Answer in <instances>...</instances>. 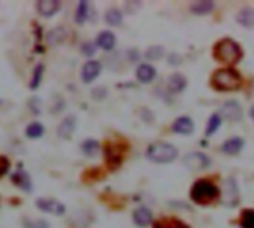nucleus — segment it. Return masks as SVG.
I'll list each match as a JSON object with an SVG mask.
<instances>
[{"mask_svg":"<svg viewBox=\"0 0 254 228\" xmlns=\"http://www.w3.org/2000/svg\"><path fill=\"white\" fill-rule=\"evenodd\" d=\"M243 145H244V141L241 138H232L223 144V151L228 154H237L241 151Z\"/></svg>","mask_w":254,"mask_h":228,"instance_id":"nucleus-18","label":"nucleus"},{"mask_svg":"<svg viewBox=\"0 0 254 228\" xmlns=\"http://www.w3.org/2000/svg\"><path fill=\"white\" fill-rule=\"evenodd\" d=\"M98 150H100V145H98L97 141L88 139V141H85V142L82 144V151H83L86 156H89V157L95 156V153H97Z\"/></svg>","mask_w":254,"mask_h":228,"instance_id":"nucleus-23","label":"nucleus"},{"mask_svg":"<svg viewBox=\"0 0 254 228\" xmlns=\"http://www.w3.org/2000/svg\"><path fill=\"white\" fill-rule=\"evenodd\" d=\"M65 36H67L65 28L64 27H57L52 31H49V34H48V43L49 45H57L58 42H63Z\"/></svg>","mask_w":254,"mask_h":228,"instance_id":"nucleus-19","label":"nucleus"},{"mask_svg":"<svg viewBox=\"0 0 254 228\" xmlns=\"http://www.w3.org/2000/svg\"><path fill=\"white\" fill-rule=\"evenodd\" d=\"M213 85L222 91L238 89L241 85V76L234 70H219L213 77Z\"/></svg>","mask_w":254,"mask_h":228,"instance_id":"nucleus-2","label":"nucleus"},{"mask_svg":"<svg viewBox=\"0 0 254 228\" xmlns=\"http://www.w3.org/2000/svg\"><path fill=\"white\" fill-rule=\"evenodd\" d=\"M213 7H214V3L213 1H198L195 4H192V10L195 13H198V15L208 13Z\"/></svg>","mask_w":254,"mask_h":228,"instance_id":"nucleus-21","label":"nucleus"},{"mask_svg":"<svg viewBox=\"0 0 254 228\" xmlns=\"http://www.w3.org/2000/svg\"><path fill=\"white\" fill-rule=\"evenodd\" d=\"M147 157L156 163H170L177 157V148L171 144L156 142L147 148Z\"/></svg>","mask_w":254,"mask_h":228,"instance_id":"nucleus-1","label":"nucleus"},{"mask_svg":"<svg viewBox=\"0 0 254 228\" xmlns=\"http://www.w3.org/2000/svg\"><path fill=\"white\" fill-rule=\"evenodd\" d=\"M42 74H43V65H42V64H39V65L36 67V70H34L33 80H31V83H30V88H31V89H36V88L39 86L40 79H42Z\"/></svg>","mask_w":254,"mask_h":228,"instance_id":"nucleus-28","label":"nucleus"},{"mask_svg":"<svg viewBox=\"0 0 254 228\" xmlns=\"http://www.w3.org/2000/svg\"><path fill=\"white\" fill-rule=\"evenodd\" d=\"M74 126H76V119H74V116H67V117L61 122V125L58 126V135H60L61 138H64V139H68V138L73 135V132H74Z\"/></svg>","mask_w":254,"mask_h":228,"instance_id":"nucleus-9","label":"nucleus"},{"mask_svg":"<svg viewBox=\"0 0 254 228\" xmlns=\"http://www.w3.org/2000/svg\"><path fill=\"white\" fill-rule=\"evenodd\" d=\"M82 52L86 53V55H92L95 52V45L94 43H86L82 46Z\"/></svg>","mask_w":254,"mask_h":228,"instance_id":"nucleus-32","label":"nucleus"},{"mask_svg":"<svg viewBox=\"0 0 254 228\" xmlns=\"http://www.w3.org/2000/svg\"><path fill=\"white\" fill-rule=\"evenodd\" d=\"M173 131L177 134H182V135H189L193 131V123L189 117H180L174 122Z\"/></svg>","mask_w":254,"mask_h":228,"instance_id":"nucleus-13","label":"nucleus"},{"mask_svg":"<svg viewBox=\"0 0 254 228\" xmlns=\"http://www.w3.org/2000/svg\"><path fill=\"white\" fill-rule=\"evenodd\" d=\"M97 45L104 50H112L116 45V37L112 31H101L97 37Z\"/></svg>","mask_w":254,"mask_h":228,"instance_id":"nucleus-12","label":"nucleus"},{"mask_svg":"<svg viewBox=\"0 0 254 228\" xmlns=\"http://www.w3.org/2000/svg\"><path fill=\"white\" fill-rule=\"evenodd\" d=\"M222 117L219 116V114H213L211 116V119L208 120V126H207V135H213L216 131H217V128L220 126V120Z\"/></svg>","mask_w":254,"mask_h":228,"instance_id":"nucleus-25","label":"nucleus"},{"mask_svg":"<svg viewBox=\"0 0 254 228\" xmlns=\"http://www.w3.org/2000/svg\"><path fill=\"white\" fill-rule=\"evenodd\" d=\"M252 117H253V120H254V105L252 107Z\"/></svg>","mask_w":254,"mask_h":228,"instance_id":"nucleus-33","label":"nucleus"},{"mask_svg":"<svg viewBox=\"0 0 254 228\" xmlns=\"http://www.w3.org/2000/svg\"><path fill=\"white\" fill-rule=\"evenodd\" d=\"M162 53H164L162 47H152V49H149L147 56L149 58H159V56H162Z\"/></svg>","mask_w":254,"mask_h":228,"instance_id":"nucleus-31","label":"nucleus"},{"mask_svg":"<svg viewBox=\"0 0 254 228\" xmlns=\"http://www.w3.org/2000/svg\"><path fill=\"white\" fill-rule=\"evenodd\" d=\"M9 169V160L3 156H0V177H3Z\"/></svg>","mask_w":254,"mask_h":228,"instance_id":"nucleus-30","label":"nucleus"},{"mask_svg":"<svg viewBox=\"0 0 254 228\" xmlns=\"http://www.w3.org/2000/svg\"><path fill=\"white\" fill-rule=\"evenodd\" d=\"M185 165L190 169H205L210 165V159L202 153H189L185 157Z\"/></svg>","mask_w":254,"mask_h":228,"instance_id":"nucleus-7","label":"nucleus"},{"mask_svg":"<svg viewBox=\"0 0 254 228\" xmlns=\"http://www.w3.org/2000/svg\"><path fill=\"white\" fill-rule=\"evenodd\" d=\"M220 117H225L228 120H240L241 116H243V111H241V105L237 102V101H228L222 105V110H220Z\"/></svg>","mask_w":254,"mask_h":228,"instance_id":"nucleus-6","label":"nucleus"},{"mask_svg":"<svg viewBox=\"0 0 254 228\" xmlns=\"http://www.w3.org/2000/svg\"><path fill=\"white\" fill-rule=\"evenodd\" d=\"M60 9V1L57 0H40L37 3V10L43 16H52Z\"/></svg>","mask_w":254,"mask_h":228,"instance_id":"nucleus-10","label":"nucleus"},{"mask_svg":"<svg viewBox=\"0 0 254 228\" xmlns=\"http://www.w3.org/2000/svg\"><path fill=\"white\" fill-rule=\"evenodd\" d=\"M13 182L15 184H18L21 188H25V190H31V184H30V180H28V177L22 172V171H19V172H16L15 175H13Z\"/></svg>","mask_w":254,"mask_h":228,"instance_id":"nucleus-24","label":"nucleus"},{"mask_svg":"<svg viewBox=\"0 0 254 228\" xmlns=\"http://www.w3.org/2000/svg\"><path fill=\"white\" fill-rule=\"evenodd\" d=\"M25 228H49V224L43 220H24Z\"/></svg>","mask_w":254,"mask_h":228,"instance_id":"nucleus-29","label":"nucleus"},{"mask_svg":"<svg viewBox=\"0 0 254 228\" xmlns=\"http://www.w3.org/2000/svg\"><path fill=\"white\" fill-rule=\"evenodd\" d=\"M134 223L138 227H147L152 223V212L147 208H138L134 212Z\"/></svg>","mask_w":254,"mask_h":228,"instance_id":"nucleus-14","label":"nucleus"},{"mask_svg":"<svg viewBox=\"0 0 254 228\" xmlns=\"http://www.w3.org/2000/svg\"><path fill=\"white\" fill-rule=\"evenodd\" d=\"M101 73V64L98 61H88L82 68V80L85 83L94 82Z\"/></svg>","mask_w":254,"mask_h":228,"instance_id":"nucleus-8","label":"nucleus"},{"mask_svg":"<svg viewBox=\"0 0 254 228\" xmlns=\"http://www.w3.org/2000/svg\"><path fill=\"white\" fill-rule=\"evenodd\" d=\"M168 88L173 92H180L186 88V79L182 74H173L168 79Z\"/></svg>","mask_w":254,"mask_h":228,"instance_id":"nucleus-17","label":"nucleus"},{"mask_svg":"<svg viewBox=\"0 0 254 228\" xmlns=\"http://www.w3.org/2000/svg\"><path fill=\"white\" fill-rule=\"evenodd\" d=\"M243 228H254V211L249 209L243 212V220H241Z\"/></svg>","mask_w":254,"mask_h":228,"instance_id":"nucleus-26","label":"nucleus"},{"mask_svg":"<svg viewBox=\"0 0 254 228\" xmlns=\"http://www.w3.org/2000/svg\"><path fill=\"white\" fill-rule=\"evenodd\" d=\"M217 194H219L217 187L210 181H198L192 188V199L199 203L210 202V200L216 199Z\"/></svg>","mask_w":254,"mask_h":228,"instance_id":"nucleus-4","label":"nucleus"},{"mask_svg":"<svg viewBox=\"0 0 254 228\" xmlns=\"http://www.w3.org/2000/svg\"><path fill=\"white\" fill-rule=\"evenodd\" d=\"M243 52H241V47L234 42V40H229V39H225L222 40L217 47H216V56L223 61V62H228V64H234L237 62L240 58H241Z\"/></svg>","mask_w":254,"mask_h":228,"instance_id":"nucleus-3","label":"nucleus"},{"mask_svg":"<svg viewBox=\"0 0 254 228\" xmlns=\"http://www.w3.org/2000/svg\"><path fill=\"white\" fill-rule=\"evenodd\" d=\"M223 200L228 205H237L238 202V188L234 180H229L225 184V193H223Z\"/></svg>","mask_w":254,"mask_h":228,"instance_id":"nucleus-11","label":"nucleus"},{"mask_svg":"<svg viewBox=\"0 0 254 228\" xmlns=\"http://www.w3.org/2000/svg\"><path fill=\"white\" fill-rule=\"evenodd\" d=\"M37 208L43 212L52 214V215H63L65 212V208L63 203L54 200V199H37L36 202Z\"/></svg>","mask_w":254,"mask_h":228,"instance_id":"nucleus-5","label":"nucleus"},{"mask_svg":"<svg viewBox=\"0 0 254 228\" xmlns=\"http://www.w3.org/2000/svg\"><path fill=\"white\" fill-rule=\"evenodd\" d=\"M106 21L110 25H119L122 22V13H121V10L119 9H110V10H107Z\"/></svg>","mask_w":254,"mask_h":228,"instance_id":"nucleus-22","label":"nucleus"},{"mask_svg":"<svg viewBox=\"0 0 254 228\" xmlns=\"http://www.w3.org/2000/svg\"><path fill=\"white\" fill-rule=\"evenodd\" d=\"M43 126L39 123V122H33V123H30L28 126H27V129H25V135L28 137V138H39V137H42L43 135Z\"/></svg>","mask_w":254,"mask_h":228,"instance_id":"nucleus-20","label":"nucleus"},{"mask_svg":"<svg viewBox=\"0 0 254 228\" xmlns=\"http://www.w3.org/2000/svg\"><path fill=\"white\" fill-rule=\"evenodd\" d=\"M156 76V70L149 65V64H143L137 68V79L143 83H147V82H152Z\"/></svg>","mask_w":254,"mask_h":228,"instance_id":"nucleus-15","label":"nucleus"},{"mask_svg":"<svg viewBox=\"0 0 254 228\" xmlns=\"http://www.w3.org/2000/svg\"><path fill=\"white\" fill-rule=\"evenodd\" d=\"M88 16V3L86 1H80L77 6V15H76V21L79 24H83V21Z\"/></svg>","mask_w":254,"mask_h":228,"instance_id":"nucleus-27","label":"nucleus"},{"mask_svg":"<svg viewBox=\"0 0 254 228\" xmlns=\"http://www.w3.org/2000/svg\"><path fill=\"white\" fill-rule=\"evenodd\" d=\"M237 19L244 27H249V28L254 27V9H252V7H244L243 10H240Z\"/></svg>","mask_w":254,"mask_h":228,"instance_id":"nucleus-16","label":"nucleus"}]
</instances>
